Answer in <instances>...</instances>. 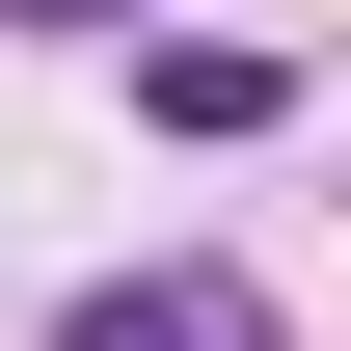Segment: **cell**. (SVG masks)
Returning <instances> with one entry per match:
<instances>
[{
  "label": "cell",
  "instance_id": "cell-2",
  "mask_svg": "<svg viewBox=\"0 0 351 351\" xmlns=\"http://www.w3.org/2000/svg\"><path fill=\"white\" fill-rule=\"evenodd\" d=\"M0 27H135V0H0Z\"/></svg>",
  "mask_w": 351,
  "mask_h": 351
},
{
  "label": "cell",
  "instance_id": "cell-1",
  "mask_svg": "<svg viewBox=\"0 0 351 351\" xmlns=\"http://www.w3.org/2000/svg\"><path fill=\"white\" fill-rule=\"evenodd\" d=\"M54 351H270V298H243V270H108Z\"/></svg>",
  "mask_w": 351,
  "mask_h": 351
}]
</instances>
